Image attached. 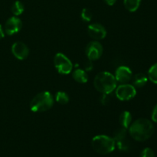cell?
<instances>
[{
    "instance_id": "24",
    "label": "cell",
    "mask_w": 157,
    "mask_h": 157,
    "mask_svg": "<svg viewBox=\"0 0 157 157\" xmlns=\"http://www.w3.org/2000/svg\"><path fill=\"white\" fill-rule=\"evenodd\" d=\"M84 68H85V70L87 71H91L92 69H93V64H92V61L88 60V61L85 63V64H84Z\"/></svg>"
},
{
    "instance_id": "13",
    "label": "cell",
    "mask_w": 157,
    "mask_h": 157,
    "mask_svg": "<svg viewBox=\"0 0 157 157\" xmlns=\"http://www.w3.org/2000/svg\"><path fill=\"white\" fill-rule=\"evenodd\" d=\"M133 78V85L135 87H144L147 84V81H148V77L144 73H138L134 75Z\"/></svg>"
},
{
    "instance_id": "3",
    "label": "cell",
    "mask_w": 157,
    "mask_h": 157,
    "mask_svg": "<svg viewBox=\"0 0 157 157\" xmlns=\"http://www.w3.org/2000/svg\"><path fill=\"white\" fill-rule=\"evenodd\" d=\"M54 104L53 96L48 91H43L35 95L30 103L32 111L38 113L44 112L52 108Z\"/></svg>"
},
{
    "instance_id": "8",
    "label": "cell",
    "mask_w": 157,
    "mask_h": 157,
    "mask_svg": "<svg viewBox=\"0 0 157 157\" xmlns=\"http://www.w3.org/2000/svg\"><path fill=\"white\" fill-rule=\"evenodd\" d=\"M85 53L90 61H96L101 57L103 54V46L97 41H90L85 48Z\"/></svg>"
},
{
    "instance_id": "9",
    "label": "cell",
    "mask_w": 157,
    "mask_h": 157,
    "mask_svg": "<svg viewBox=\"0 0 157 157\" xmlns=\"http://www.w3.org/2000/svg\"><path fill=\"white\" fill-rule=\"evenodd\" d=\"M87 32L89 36L96 41L104 39L107 35L105 28L99 23H93L90 25L87 28Z\"/></svg>"
},
{
    "instance_id": "6",
    "label": "cell",
    "mask_w": 157,
    "mask_h": 157,
    "mask_svg": "<svg viewBox=\"0 0 157 157\" xmlns=\"http://www.w3.org/2000/svg\"><path fill=\"white\" fill-rule=\"evenodd\" d=\"M127 135V129L124 127L118 128L113 133V138L115 141V144H117L118 149L121 151L127 152L130 149V143Z\"/></svg>"
},
{
    "instance_id": "25",
    "label": "cell",
    "mask_w": 157,
    "mask_h": 157,
    "mask_svg": "<svg viewBox=\"0 0 157 157\" xmlns=\"http://www.w3.org/2000/svg\"><path fill=\"white\" fill-rule=\"evenodd\" d=\"M116 1L117 0H104V2H105L108 6H113V5L115 4V2H116Z\"/></svg>"
},
{
    "instance_id": "21",
    "label": "cell",
    "mask_w": 157,
    "mask_h": 157,
    "mask_svg": "<svg viewBox=\"0 0 157 157\" xmlns=\"http://www.w3.org/2000/svg\"><path fill=\"white\" fill-rule=\"evenodd\" d=\"M140 157H155V153L152 149L147 147L143 150L140 154Z\"/></svg>"
},
{
    "instance_id": "18",
    "label": "cell",
    "mask_w": 157,
    "mask_h": 157,
    "mask_svg": "<svg viewBox=\"0 0 157 157\" xmlns=\"http://www.w3.org/2000/svg\"><path fill=\"white\" fill-rule=\"evenodd\" d=\"M55 100L60 104H67L69 101V97L67 94L64 91H58L55 94Z\"/></svg>"
},
{
    "instance_id": "20",
    "label": "cell",
    "mask_w": 157,
    "mask_h": 157,
    "mask_svg": "<svg viewBox=\"0 0 157 157\" xmlns=\"http://www.w3.org/2000/svg\"><path fill=\"white\" fill-rule=\"evenodd\" d=\"M81 19L85 22H89L92 18V13L88 9H84L81 14Z\"/></svg>"
},
{
    "instance_id": "26",
    "label": "cell",
    "mask_w": 157,
    "mask_h": 157,
    "mask_svg": "<svg viewBox=\"0 0 157 157\" xmlns=\"http://www.w3.org/2000/svg\"><path fill=\"white\" fill-rule=\"evenodd\" d=\"M4 36H5L4 31H3V29H2V25H0V39H2V38H4Z\"/></svg>"
},
{
    "instance_id": "12",
    "label": "cell",
    "mask_w": 157,
    "mask_h": 157,
    "mask_svg": "<svg viewBox=\"0 0 157 157\" xmlns=\"http://www.w3.org/2000/svg\"><path fill=\"white\" fill-rule=\"evenodd\" d=\"M12 52L17 59L24 60L29 56V49L25 43L21 41H16L12 44Z\"/></svg>"
},
{
    "instance_id": "19",
    "label": "cell",
    "mask_w": 157,
    "mask_h": 157,
    "mask_svg": "<svg viewBox=\"0 0 157 157\" xmlns=\"http://www.w3.org/2000/svg\"><path fill=\"white\" fill-rule=\"evenodd\" d=\"M148 78L150 81L157 84V63L153 64L149 69Z\"/></svg>"
},
{
    "instance_id": "4",
    "label": "cell",
    "mask_w": 157,
    "mask_h": 157,
    "mask_svg": "<svg viewBox=\"0 0 157 157\" xmlns=\"http://www.w3.org/2000/svg\"><path fill=\"white\" fill-rule=\"evenodd\" d=\"M115 141L113 138L106 135H98L91 140L92 148L99 154L106 155L112 153L115 149Z\"/></svg>"
},
{
    "instance_id": "23",
    "label": "cell",
    "mask_w": 157,
    "mask_h": 157,
    "mask_svg": "<svg viewBox=\"0 0 157 157\" xmlns=\"http://www.w3.org/2000/svg\"><path fill=\"white\" fill-rule=\"evenodd\" d=\"M152 121L153 122L157 123V104L153 108V112H152Z\"/></svg>"
},
{
    "instance_id": "22",
    "label": "cell",
    "mask_w": 157,
    "mask_h": 157,
    "mask_svg": "<svg viewBox=\"0 0 157 157\" xmlns=\"http://www.w3.org/2000/svg\"><path fill=\"white\" fill-rule=\"evenodd\" d=\"M109 94H103L101 98V103L102 104H107L110 102V98H109Z\"/></svg>"
},
{
    "instance_id": "17",
    "label": "cell",
    "mask_w": 157,
    "mask_h": 157,
    "mask_svg": "<svg viewBox=\"0 0 157 157\" xmlns=\"http://www.w3.org/2000/svg\"><path fill=\"white\" fill-rule=\"evenodd\" d=\"M24 5L20 1L15 2L12 6V8H11V11L15 16H18V15H21L24 12Z\"/></svg>"
},
{
    "instance_id": "5",
    "label": "cell",
    "mask_w": 157,
    "mask_h": 157,
    "mask_svg": "<svg viewBox=\"0 0 157 157\" xmlns=\"http://www.w3.org/2000/svg\"><path fill=\"white\" fill-rule=\"evenodd\" d=\"M54 64L58 73L61 75H69L73 68V64L64 54L58 53L54 58Z\"/></svg>"
},
{
    "instance_id": "11",
    "label": "cell",
    "mask_w": 157,
    "mask_h": 157,
    "mask_svg": "<svg viewBox=\"0 0 157 157\" xmlns=\"http://www.w3.org/2000/svg\"><path fill=\"white\" fill-rule=\"evenodd\" d=\"M115 79L121 84H127L133 78L132 71L127 66H120L115 72Z\"/></svg>"
},
{
    "instance_id": "1",
    "label": "cell",
    "mask_w": 157,
    "mask_h": 157,
    "mask_svg": "<svg viewBox=\"0 0 157 157\" xmlns=\"http://www.w3.org/2000/svg\"><path fill=\"white\" fill-rule=\"evenodd\" d=\"M154 133L153 123L145 118L136 120L129 127V133L133 140L140 142L150 139Z\"/></svg>"
},
{
    "instance_id": "15",
    "label": "cell",
    "mask_w": 157,
    "mask_h": 157,
    "mask_svg": "<svg viewBox=\"0 0 157 157\" xmlns=\"http://www.w3.org/2000/svg\"><path fill=\"white\" fill-rule=\"evenodd\" d=\"M119 122L121 127L128 129L132 122L131 113L129 111H124L123 113H121L119 117Z\"/></svg>"
},
{
    "instance_id": "16",
    "label": "cell",
    "mask_w": 157,
    "mask_h": 157,
    "mask_svg": "<svg viewBox=\"0 0 157 157\" xmlns=\"http://www.w3.org/2000/svg\"><path fill=\"white\" fill-rule=\"evenodd\" d=\"M141 0H124V4L126 9L130 12H134L139 9Z\"/></svg>"
},
{
    "instance_id": "10",
    "label": "cell",
    "mask_w": 157,
    "mask_h": 157,
    "mask_svg": "<svg viewBox=\"0 0 157 157\" xmlns=\"http://www.w3.org/2000/svg\"><path fill=\"white\" fill-rule=\"evenodd\" d=\"M22 27V22L18 17L9 18L5 24V32L8 35H13L18 33Z\"/></svg>"
},
{
    "instance_id": "14",
    "label": "cell",
    "mask_w": 157,
    "mask_h": 157,
    "mask_svg": "<svg viewBox=\"0 0 157 157\" xmlns=\"http://www.w3.org/2000/svg\"><path fill=\"white\" fill-rule=\"evenodd\" d=\"M74 80L80 84H85L88 81V76L85 71L82 69H77L72 74Z\"/></svg>"
},
{
    "instance_id": "2",
    "label": "cell",
    "mask_w": 157,
    "mask_h": 157,
    "mask_svg": "<svg viewBox=\"0 0 157 157\" xmlns=\"http://www.w3.org/2000/svg\"><path fill=\"white\" fill-rule=\"evenodd\" d=\"M94 85L97 90L103 94H110L117 87V81L112 74L107 71L98 73L94 80Z\"/></svg>"
},
{
    "instance_id": "7",
    "label": "cell",
    "mask_w": 157,
    "mask_h": 157,
    "mask_svg": "<svg viewBox=\"0 0 157 157\" xmlns=\"http://www.w3.org/2000/svg\"><path fill=\"white\" fill-rule=\"evenodd\" d=\"M136 94V87L132 84H122L116 89V97L120 101H130L133 99Z\"/></svg>"
}]
</instances>
